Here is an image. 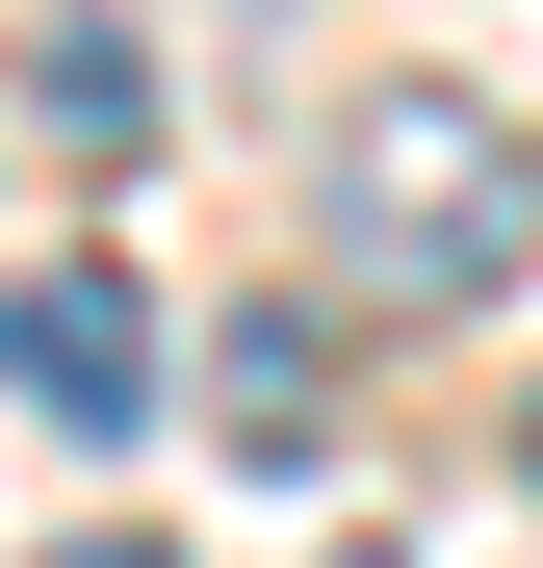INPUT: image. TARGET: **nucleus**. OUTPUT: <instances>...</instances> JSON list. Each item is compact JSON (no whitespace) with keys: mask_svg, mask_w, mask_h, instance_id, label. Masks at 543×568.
<instances>
[{"mask_svg":"<svg viewBox=\"0 0 543 568\" xmlns=\"http://www.w3.org/2000/svg\"><path fill=\"white\" fill-rule=\"evenodd\" d=\"M311 207H336V258L389 284V311H492L543 258V130L466 104V78H389V104L311 130Z\"/></svg>","mask_w":543,"mask_h":568,"instance_id":"obj_1","label":"nucleus"},{"mask_svg":"<svg viewBox=\"0 0 543 568\" xmlns=\"http://www.w3.org/2000/svg\"><path fill=\"white\" fill-rule=\"evenodd\" d=\"M0 388H27L52 439H130V414H155V311H130L104 258H52V284H0Z\"/></svg>","mask_w":543,"mask_h":568,"instance_id":"obj_2","label":"nucleus"},{"mask_svg":"<svg viewBox=\"0 0 543 568\" xmlns=\"http://www.w3.org/2000/svg\"><path fill=\"white\" fill-rule=\"evenodd\" d=\"M27 104H52V155H155V52H130V27H52Z\"/></svg>","mask_w":543,"mask_h":568,"instance_id":"obj_3","label":"nucleus"},{"mask_svg":"<svg viewBox=\"0 0 543 568\" xmlns=\"http://www.w3.org/2000/svg\"><path fill=\"white\" fill-rule=\"evenodd\" d=\"M208 414H233L259 465H311V336H285V311H233V362H208Z\"/></svg>","mask_w":543,"mask_h":568,"instance_id":"obj_4","label":"nucleus"},{"mask_svg":"<svg viewBox=\"0 0 543 568\" xmlns=\"http://www.w3.org/2000/svg\"><path fill=\"white\" fill-rule=\"evenodd\" d=\"M52 568H181V542H130V517H104V542H52Z\"/></svg>","mask_w":543,"mask_h":568,"instance_id":"obj_5","label":"nucleus"},{"mask_svg":"<svg viewBox=\"0 0 543 568\" xmlns=\"http://www.w3.org/2000/svg\"><path fill=\"white\" fill-rule=\"evenodd\" d=\"M336 568H389V542H336Z\"/></svg>","mask_w":543,"mask_h":568,"instance_id":"obj_6","label":"nucleus"}]
</instances>
